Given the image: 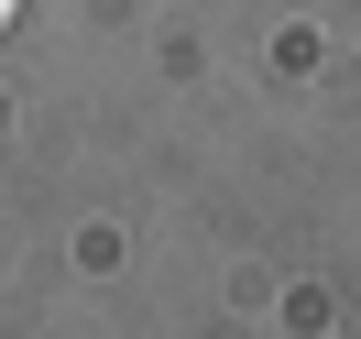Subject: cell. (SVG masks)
Returning a JSON list of instances; mask_svg holds the SVG:
<instances>
[{"mask_svg":"<svg viewBox=\"0 0 361 339\" xmlns=\"http://www.w3.org/2000/svg\"><path fill=\"white\" fill-rule=\"evenodd\" d=\"M11 11H23V0H0V33H11Z\"/></svg>","mask_w":361,"mask_h":339,"instance_id":"obj_1","label":"cell"}]
</instances>
